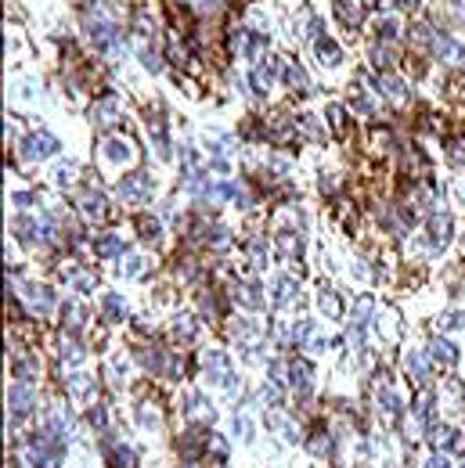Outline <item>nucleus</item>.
<instances>
[{
	"instance_id": "obj_1",
	"label": "nucleus",
	"mask_w": 465,
	"mask_h": 468,
	"mask_svg": "<svg viewBox=\"0 0 465 468\" xmlns=\"http://www.w3.org/2000/svg\"><path fill=\"white\" fill-rule=\"evenodd\" d=\"M206 367H210V382H217V385H224L231 396L238 393V375L231 371V364H228V357H224L220 349H210L206 353Z\"/></svg>"
},
{
	"instance_id": "obj_2",
	"label": "nucleus",
	"mask_w": 465,
	"mask_h": 468,
	"mask_svg": "<svg viewBox=\"0 0 465 468\" xmlns=\"http://www.w3.org/2000/svg\"><path fill=\"white\" fill-rule=\"evenodd\" d=\"M33 403H37V393H33L29 382H14L8 389V407H11L14 418H26L29 411H33Z\"/></svg>"
},
{
	"instance_id": "obj_3",
	"label": "nucleus",
	"mask_w": 465,
	"mask_h": 468,
	"mask_svg": "<svg viewBox=\"0 0 465 468\" xmlns=\"http://www.w3.org/2000/svg\"><path fill=\"white\" fill-rule=\"evenodd\" d=\"M58 152V141L51 134H29L22 141V159H29V163H37V159H47Z\"/></svg>"
},
{
	"instance_id": "obj_4",
	"label": "nucleus",
	"mask_w": 465,
	"mask_h": 468,
	"mask_svg": "<svg viewBox=\"0 0 465 468\" xmlns=\"http://www.w3.org/2000/svg\"><path fill=\"white\" fill-rule=\"evenodd\" d=\"M119 199H126V202H148L152 199V181L144 173L126 176V181H119Z\"/></svg>"
},
{
	"instance_id": "obj_5",
	"label": "nucleus",
	"mask_w": 465,
	"mask_h": 468,
	"mask_svg": "<svg viewBox=\"0 0 465 468\" xmlns=\"http://www.w3.org/2000/svg\"><path fill=\"white\" fill-rule=\"evenodd\" d=\"M275 76H278V65H275V58L260 61V65H256V72H253V87H256V94H264L270 83H275Z\"/></svg>"
},
{
	"instance_id": "obj_6",
	"label": "nucleus",
	"mask_w": 465,
	"mask_h": 468,
	"mask_svg": "<svg viewBox=\"0 0 465 468\" xmlns=\"http://www.w3.org/2000/svg\"><path fill=\"white\" fill-rule=\"evenodd\" d=\"M105 450H108V461H112V468H134V450H130V447L105 440Z\"/></svg>"
},
{
	"instance_id": "obj_7",
	"label": "nucleus",
	"mask_w": 465,
	"mask_h": 468,
	"mask_svg": "<svg viewBox=\"0 0 465 468\" xmlns=\"http://www.w3.org/2000/svg\"><path fill=\"white\" fill-rule=\"evenodd\" d=\"M429 353H433V360L444 364V367H455V360H458V349H455L451 343H447V338H433Z\"/></svg>"
},
{
	"instance_id": "obj_8",
	"label": "nucleus",
	"mask_w": 465,
	"mask_h": 468,
	"mask_svg": "<svg viewBox=\"0 0 465 468\" xmlns=\"http://www.w3.org/2000/svg\"><path fill=\"white\" fill-rule=\"evenodd\" d=\"M447 238H451V220H447V216H433L429 220V241H433V249L447 245Z\"/></svg>"
},
{
	"instance_id": "obj_9",
	"label": "nucleus",
	"mask_w": 465,
	"mask_h": 468,
	"mask_svg": "<svg viewBox=\"0 0 465 468\" xmlns=\"http://www.w3.org/2000/svg\"><path fill=\"white\" fill-rule=\"evenodd\" d=\"M288 375H293V378H288V385H293L296 393H307L310 389V367L307 364L293 360V364H288Z\"/></svg>"
},
{
	"instance_id": "obj_10",
	"label": "nucleus",
	"mask_w": 465,
	"mask_h": 468,
	"mask_svg": "<svg viewBox=\"0 0 465 468\" xmlns=\"http://www.w3.org/2000/svg\"><path fill=\"white\" fill-rule=\"evenodd\" d=\"M433 51H437L440 58H451V61H465V47L455 43L451 37H440V40H433Z\"/></svg>"
},
{
	"instance_id": "obj_11",
	"label": "nucleus",
	"mask_w": 465,
	"mask_h": 468,
	"mask_svg": "<svg viewBox=\"0 0 465 468\" xmlns=\"http://www.w3.org/2000/svg\"><path fill=\"white\" fill-rule=\"evenodd\" d=\"M116 112H119L116 98H101L98 105H94V123H101V126H112V123H116Z\"/></svg>"
},
{
	"instance_id": "obj_12",
	"label": "nucleus",
	"mask_w": 465,
	"mask_h": 468,
	"mask_svg": "<svg viewBox=\"0 0 465 468\" xmlns=\"http://www.w3.org/2000/svg\"><path fill=\"white\" fill-rule=\"evenodd\" d=\"M270 288H275V296H270V303H275V306L293 303V296H296V285L288 281V278H275V285H270Z\"/></svg>"
},
{
	"instance_id": "obj_13",
	"label": "nucleus",
	"mask_w": 465,
	"mask_h": 468,
	"mask_svg": "<svg viewBox=\"0 0 465 468\" xmlns=\"http://www.w3.org/2000/svg\"><path fill=\"white\" fill-rule=\"evenodd\" d=\"M267 425H270V429H278L288 443H296V440H299V429H296L293 422H288V418H281V414H267Z\"/></svg>"
},
{
	"instance_id": "obj_14",
	"label": "nucleus",
	"mask_w": 465,
	"mask_h": 468,
	"mask_svg": "<svg viewBox=\"0 0 465 468\" xmlns=\"http://www.w3.org/2000/svg\"><path fill=\"white\" fill-rule=\"evenodd\" d=\"M285 83L293 87V90H299V94L310 90V79H307V72H303L299 65H285Z\"/></svg>"
},
{
	"instance_id": "obj_15",
	"label": "nucleus",
	"mask_w": 465,
	"mask_h": 468,
	"mask_svg": "<svg viewBox=\"0 0 465 468\" xmlns=\"http://www.w3.org/2000/svg\"><path fill=\"white\" fill-rule=\"evenodd\" d=\"M69 393H72L76 400H90V396H94V378L72 375V378H69Z\"/></svg>"
},
{
	"instance_id": "obj_16",
	"label": "nucleus",
	"mask_w": 465,
	"mask_h": 468,
	"mask_svg": "<svg viewBox=\"0 0 465 468\" xmlns=\"http://www.w3.org/2000/svg\"><path fill=\"white\" fill-rule=\"evenodd\" d=\"M379 407H382V418H393L400 414V400H397V393L393 389H379Z\"/></svg>"
},
{
	"instance_id": "obj_17",
	"label": "nucleus",
	"mask_w": 465,
	"mask_h": 468,
	"mask_svg": "<svg viewBox=\"0 0 465 468\" xmlns=\"http://www.w3.org/2000/svg\"><path fill=\"white\" fill-rule=\"evenodd\" d=\"M101 310H105V317H108V321H123V317H126V303H123L119 296H112V292H108V296L101 299Z\"/></svg>"
},
{
	"instance_id": "obj_18",
	"label": "nucleus",
	"mask_w": 465,
	"mask_h": 468,
	"mask_svg": "<svg viewBox=\"0 0 465 468\" xmlns=\"http://www.w3.org/2000/svg\"><path fill=\"white\" fill-rule=\"evenodd\" d=\"M408 375H411L415 382H426V378H429V364H426L422 353H408Z\"/></svg>"
},
{
	"instance_id": "obj_19",
	"label": "nucleus",
	"mask_w": 465,
	"mask_h": 468,
	"mask_svg": "<svg viewBox=\"0 0 465 468\" xmlns=\"http://www.w3.org/2000/svg\"><path fill=\"white\" fill-rule=\"evenodd\" d=\"M105 159H108V163H123V159H130V141H105Z\"/></svg>"
},
{
	"instance_id": "obj_20",
	"label": "nucleus",
	"mask_w": 465,
	"mask_h": 468,
	"mask_svg": "<svg viewBox=\"0 0 465 468\" xmlns=\"http://www.w3.org/2000/svg\"><path fill=\"white\" fill-rule=\"evenodd\" d=\"M433 443H437L440 450H455V447H462V440H458L455 429H433Z\"/></svg>"
},
{
	"instance_id": "obj_21",
	"label": "nucleus",
	"mask_w": 465,
	"mask_h": 468,
	"mask_svg": "<svg viewBox=\"0 0 465 468\" xmlns=\"http://www.w3.org/2000/svg\"><path fill=\"white\" fill-rule=\"evenodd\" d=\"M94 249H98V256H119L123 252V241L116 234H101L98 241H94Z\"/></svg>"
},
{
	"instance_id": "obj_22",
	"label": "nucleus",
	"mask_w": 465,
	"mask_h": 468,
	"mask_svg": "<svg viewBox=\"0 0 465 468\" xmlns=\"http://www.w3.org/2000/svg\"><path fill=\"white\" fill-rule=\"evenodd\" d=\"M415 422L419 425H429L433 422V393H422L419 403H415Z\"/></svg>"
},
{
	"instance_id": "obj_23",
	"label": "nucleus",
	"mask_w": 465,
	"mask_h": 468,
	"mask_svg": "<svg viewBox=\"0 0 465 468\" xmlns=\"http://www.w3.org/2000/svg\"><path fill=\"white\" fill-rule=\"evenodd\" d=\"M94 29V43H98V47H112V43H116V29H112V26H105V22H94L90 26Z\"/></svg>"
},
{
	"instance_id": "obj_24",
	"label": "nucleus",
	"mask_w": 465,
	"mask_h": 468,
	"mask_svg": "<svg viewBox=\"0 0 465 468\" xmlns=\"http://www.w3.org/2000/svg\"><path fill=\"white\" fill-rule=\"evenodd\" d=\"M238 303H246L249 310H260L264 296H260V288H256V285H246V288H238Z\"/></svg>"
},
{
	"instance_id": "obj_25",
	"label": "nucleus",
	"mask_w": 465,
	"mask_h": 468,
	"mask_svg": "<svg viewBox=\"0 0 465 468\" xmlns=\"http://www.w3.org/2000/svg\"><path fill=\"white\" fill-rule=\"evenodd\" d=\"M29 303H33V310H40V314H47L51 310V292H47V288H29Z\"/></svg>"
},
{
	"instance_id": "obj_26",
	"label": "nucleus",
	"mask_w": 465,
	"mask_h": 468,
	"mask_svg": "<svg viewBox=\"0 0 465 468\" xmlns=\"http://www.w3.org/2000/svg\"><path fill=\"white\" fill-rule=\"evenodd\" d=\"M379 87H382V94H390L393 101H404V83H400V79L382 76V79H379Z\"/></svg>"
},
{
	"instance_id": "obj_27",
	"label": "nucleus",
	"mask_w": 465,
	"mask_h": 468,
	"mask_svg": "<svg viewBox=\"0 0 465 468\" xmlns=\"http://www.w3.org/2000/svg\"><path fill=\"white\" fill-rule=\"evenodd\" d=\"M317 54H321L325 65H339V47L332 40H317Z\"/></svg>"
},
{
	"instance_id": "obj_28",
	"label": "nucleus",
	"mask_w": 465,
	"mask_h": 468,
	"mask_svg": "<svg viewBox=\"0 0 465 468\" xmlns=\"http://www.w3.org/2000/svg\"><path fill=\"white\" fill-rule=\"evenodd\" d=\"M83 213L87 216H105V199L94 195V191H90V195H83Z\"/></svg>"
},
{
	"instance_id": "obj_29",
	"label": "nucleus",
	"mask_w": 465,
	"mask_h": 468,
	"mask_svg": "<svg viewBox=\"0 0 465 468\" xmlns=\"http://www.w3.org/2000/svg\"><path fill=\"white\" fill-rule=\"evenodd\" d=\"M307 447L314 450L317 458H325L328 450H332V440H325V432H314V440H307Z\"/></svg>"
},
{
	"instance_id": "obj_30",
	"label": "nucleus",
	"mask_w": 465,
	"mask_h": 468,
	"mask_svg": "<svg viewBox=\"0 0 465 468\" xmlns=\"http://www.w3.org/2000/svg\"><path fill=\"white\" fill-rule=\"evenodd\" d=\"M72 176H76V166H72V163H61V166L55 170V181H58L61 187H66V184H72Z\"/></svg>"
},
{
	"instance_id": "obj_31",
	"label": "nucleus",
	"mask_w": 465,
	"mask_h": 468,
	"mask_svg": "<svg viewBox=\"0 0 465 468\" xmlns=\"http://www.w3.org/2000/svg\"><path fill=\"white\" fill-rule=\"evenodd\" d=\"M321 310H325L328 317H339V299H335V292H325V296H321Z\"/></svg>"
},
{
	"instance_id": "obj_32",
	"label": "nucleus",
	"mask_w": 465,
	"mask_h": 468,
	"mask_svg": "<svg viewBox=\"0 0 465 468\" xmlns=\"http://www.w3.org/2000/svg\"><path fill=\"white\" fill-rule=\"evenodd\" d=\"M173 332H177V338H191V335H195V325H191V317H177Z\"/></svg>"
},
{
	"instance_id": "obj_33",
	"label": "nucleus",
	"mask_w": 465,
	"mask_h": 468,
	"mask_svg": "<svg viewBox=\"0 0 465 468\" xmlns=\"http://www.w3.org/2000/svg\"><path fill=\"white\" fill-rule=\"evenodd\" d=\"M440 328H447V332H451V328H465V314H444L440 317Z\"/></svg>"
},
{
	"instance_id": "obj_34",
	"label": "nucleus",
	"mask_w": 465,
	"mask_h": 468,
	"mask_svg": "<svg viewBox=\"0 0 465 468\" xmlns=\"http://www.w3.org/2000/svg\"><path fill=\"white\" fill-rule=\"evenodd\" d=\"M61 357H66V360H83V349H79L76 343H61Z\"/></svg>"
},
{
	"instance_id": "obj_35",
	"label": "nucleus",
	"mask_w": 465,
	"mask_h": 468,
	"mask_svg": "<svg viewBox=\"0 0 465 468\" xmlns=\"http://www.w3.org/2000/svg\"><path fill=\"white\" fill-rule=\"evenodd\" d=\"M368 314H372V299H361V306L354 310V325H361L364 328V321H368Z\"/></svg>"
},
{
	"instance_id": "obj_36",
	"label": "nucleus",
	"mask_w": 465,
	"mask_h": 468,
	"mask_svg": "<svg viewBox=\"0 0 465 468\" xmlns=\"http://www.w3.org/2000/svg\"><path fill=\"white\" fill-rule=\"evenodd\" d=\"M235 432L242 436V440H249V436H253V425H249V418H242V414H235Z\"/></svg>"
},
{
	"instance_id": "obj_37",
	"label": "nucleus",
	"mask_w": 465,
	"mask_h": 468,
	"mask_svg": "<svg viewBox=\"0 0 465 468\" xmlns=\"http://www.w3.org/2000/svg\"><path fill=\"white\" fill-rule=\"evenodd\" d=\"M137 418H141V425H148V429H152V425H159V414H152L148 403H144V407L137 411Z\"/></svg>"
},
{
	"instance_id": "obj_38",
	"label": "nucleus",
	"mask_w": 465,
	"mask_h": 468,
	"mask_svg": "<svg viewBox=\"0 0 465 468\" xmlns=\"http://www.w3.org/2000/svg\"><path fill=\"white\" fill-rule=\"evenodd\" d=\"M90 425H94V429H105V425H108L105 407H94V411H90Z\"/></svg>"
},
{
	"instance_id": "obj_39",
	"label": "nucleus",
	"mask_w": 465,
	"mask_h": 468,
	"mask_svg": "<svg viewBox=\"0 0 465 468\" xmlns=\"http://www.w3.org/2000/svg\"><path fill=\"white\" fill-rule=\"evenodd\" d=\"M141 263H144V260H137V256H130V260L123 263V274H126V278H137V274H141Z\"/></svg>"
},
{
	"instance_id": "obj_40",
	"label": "nucleus",
	"mask_w": 465,
	"mask_h": 468,
	"mask_svg": "<svg viewBox=\"0 0 465 468\" xmlns=\"http://www.w3.org/2000/svg\"><path fill=\"white\" fill-rule=\"evenodd\" d=\"M137 227L144 231V238H159V223H155V220H148V216H144V220L137 223Z\"/></svg>"
},
{
	"instance_id": "obj_41",
	"label": "nucleus",
	"mask_w": 465,
	"mask_h": 468,
	"mask_svg": "<svg viewBox=\"0 0 465 468\" xmlns=\"http://www.w3.org/2000/svg\"><path fill=\"white\" fill-rule=\"evenodd\" d=\"M210 450H213V454H217L220 461H228V443H224V440H217V436L210 440Z\"/></svg>"
},
{
	"instance_id": "obj_42",
	"label": "nucleus",
	"mask_w": 465,
	"mask_h": 468,
	"mask_svg": "<svg viewBox=\"0 0 465 468\" xmlns=\"http://www.w3.org/2000/svg\"><path fill=\"white\" fill-rule=\"evenodd\" d=\"M426 468H451V458H444V454H433L426 461Z\"/></svg>"
},
{
	"instance_id": "obj_43",
	"label": "nucleus",
	"mask_w": 465,
	"mask_h": 468,
	"mask_svg": "<svg viewBox=\"0 0 465 468\" xmlns=\"http://www.w3.org/2000/svg\"><path fill=\"white\" fill-rule=\"evenodd\" d=\"M379 37H382V40H393V37H397V22H382V26H379Z\"/></svg>"
},
{
	"instance_id": "obj_44",
	"label": "nucleus",
	"mask_w": 465,
	"mask_h": 468,
	"mask_svg": "<svg viewBox=\"0 0 465 468\" xmlns=\"http://www.w3.org/2000/svg\"><path fill=\"white\" fill-rule=\"evenodd\" d=\"M451 159H455V163H465V144H462V141L451 144Z\"/></svg>"
},
{
	"instance_id": "obj_45",
	"label": "nucleus",
	"mask_w": 465,
	"mask_h": 468,
	"mask_svg": "<svg viewBox=\"0 0 465 468\" xmlns=\"http://www.w3.org/2000/svg\"><path fill=\"white\" fill-rule=\"evenodd\" d=\"M33 202V195H26V191H19V195H14V205H29Z\"/></svg>"
},
{
	"instance_id": "obj_46",
	"label": "nucleus",
	"mask_w": 465,
	"mask_h": 468,
	"mask_svg": "<svg viewBox=\"0 0 465 468\" xmlns=\"http://www.w3.org/2000/svg\"><path fill=\"white\" fill-rule=\"evenodd\" d=\"M397 4H400V8H415L419 0H397Z\"/></svg>"
},
{
	"instance_id": "obj_47",
	"label": "nucleus",
	"mask_w": 465,
	"mask_h": 468,
	"mask_svg": "<svg viewBox=\"0 0 465 468\" xmlns=\"http://www.w3.org/2000/svg\"><path fill=\"white\" fill-rule=\"evenodd\" d=\"M458 195H462V199H465V181H462V187H458Z\"/></svg>"
},
{
	"instance_id": "obj_48",
	"label": "nucleus",
	"mask_w": 465,
	"mask_h": 468,
	"mask_svg": "<svg viewBox=\"0 0 465 468\" xmlns=\"http://www.w3.org/2000/svg\"><path fill=\"white\" fill-rule=\"evenodd\" d=\"M181 468H195V465H181Z\"/></svg>"
}]
</instances>
